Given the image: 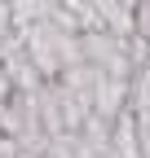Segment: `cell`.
<instances>
[{
    "mask_svg": "<svg viewBox=\"0 0 150 158\" xmlns=\"http://www.w3.org/2000/svg\"><path fill=\"white\" fill-rule=\"evenodd\" d=\"M18 158H44V154H31V149H18Z\"/></svg>",
    "mask_w": 150,
    "mask_h": 158,
    "instance_id": "cell-3",
    "label": "cell"
},
{
    "mask_svg": "<svg viewBox=\"0 0 150 158\" xmlns=\"http://www.w3.org/2000/svg\"><path fill=\"white\" fill-rule=\"evenodd\" d=\"M133 35H141L150 44V0H137V9H133Z\"/></svg>",
    "mask_w": 150,
    "mask_h": 158,
    "instance_id": "cell-2",
    "label": "cell"
},
{
    "mask_svg": "<svg viewBox=\"0 0 150 158\" xmlns=\"http://www.w3.org/2000/svg\"><path fill=\"white\" fill-rule=\"evenodd\" d=\"M124 106H128V79H115V75L93 70V114L110 123Z\"/></svg>",
    "mask_w": 150,
    "mask_h": 158,
    "instance_id": "cell-1",
    "label": "cell"
}]
</instances>
